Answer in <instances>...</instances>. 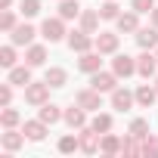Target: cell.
<instances>
[{"instance_id": "obj_1", "label": "cell", "mask_w": 158, "mask_h": 158, "mask_svg": "<svg viewBox=\"0 0 158 158\" xmlns=\"http://www.w3.org/2000/svg\"><path fill=\"white\" fill-rule=\"evenodd\" d=\"M68 47L74 50V53H87V50H93L96 47V37H90V31H71L68 34Z\"/></svg>"}, {"instance_id": "obj_2", "label": "cell", "mask_w": 158, "mask_h": 158, "mask_svg": "<svg viewBox=\"0 0 158 158\" xmlns=\"http://www.w3.org/2000/svg\"><path fill=\"white\" fill-rule=\"evenodd\" d=\"M90 87H96L99 93H112L115 87H118V74L112 71H93V77H90Z\"/></svg>"}, {"instance_id": "obj_3", "label": "cell", "mask_w": 158, "mask_h": 158, "mask_svg": "<svg viewBox=\"0 0 158 158\" xmlns=\"http://www.w3.org/2000/svg\"><path fill=\"white\" fill-rule=\"evenodd\" d=\"M77 106L87 109V112H99V109H102V93H99L96 87L81 90V93H77Z\"/></svg>"}, {"instance_id": "obj_4", "label": "cell", "mask_w": 158, "mask_h": 158, "mask_svg": "<svg viewBox=\"0 0 158 158\" xmlns=\"http://www.w3.org/2000/svg\"><path fill=\"white\" fill-rule=\"evenodd\" d=\"M62 22H65L62 16H59V19H47V22L40 25V34H44V37H47L50 44L62 40V37H65V25H62Z\"/></svg>"}, {"instance_id": "obj_5", "label": "cell", "mask_w": 158, "mask_h": 158, "mask_svg": "<svg viewBox=\"0 0 158 158\" xmlns=\"http://www.w3.org/2000/svg\"><path fill=\"white\" fill-rule=\"evenodd\" d=\"M47 96H50V84H47V81H44V84H34V81H31V84L25 87V99H28L31 106H44Z\"/></svg>"}, {"instance_id": "obj_6", "label": "cell", "mask_w": 158, "mask_h": 158, "mask_svg": "<svg viewBox=\"0 0 158 158\" xmlns=\"http://www.w3.org/2000/svg\"><path fill=\"white\" fill-rule=\"evenodd\" d=\"M133 102H136V93H130V90H124V87H115V90H112V109L127 112Z\"/></svg>"}, {"instance_id": "obj_7", "label": "cell", "mask_w": 158, "mask_h": 158, "mask_svg": "<svg viewBox=\"0 0 158 158\" xmlns=\"http://www.w3.org/2000/svg\"><path fill=\"white\" fill-rule=\"evenodd\" d=\"M99 130H93V127H81V152H87V155H93V152H99Z\"/></svg>"}, {"instance_id": "obj_8", "label": "cell", "mask_w": 158, "mask_h": 158, "mask_svg": "<svg viewBox=\"0 0 158 158\" xmlns=\"http://www.w3.org/2000/svg\"><path fill=\"white\" fill-rule=\"evenodd\" d=\"M10 40H13L16 47H28V44L34 40V28H31L28 22H22V25H16V28L10 31Z\"/></svg>"}, {"instance_id": "obj_9", "label": "cell", "mask_w": 158, "mask_h": 158, "mask_svg": "<svg viewBox=\"0 0 158 158\" xmlns=\"http://www.w3.org/2000/svg\"><path fill=\"white\" fill-rule=\"evenodd\" d=\"M112 71H115L118 77H130V74H136V59H130V56H115V59H112Z\"/></svg>"}, {"instance_id": "obj_10", "label": "cell", "mask_w": 158, "mask_h": 158, "mask_svg": "<svg viewBox=\"0 0 158 158\" xmlns=\"http://www.w3.org/2000/svg\"><path fill=\"white\" fill-rule=\"evenodd\" d=\"M155 68H158V56H152L149 50L143 56H136V74L143 77H155Z\"/></svg>"}, {"instance_id": "obj_11", "label": "cell", "mask_w": 158, "mask_h": 158, "mask_svg": "<svg viewBox=\"0 0 158 158\" xmlns=\"http://www.w3.org/2000/svg\"><path fill=\"white\" fill-rule=\"evenodd\" d=\"M10 84H13V87H28V84H31V65H28V62L10 68Z\"/></svg>"}, {"instance_id": "obj_12", "label": "cell", "mask_w": 158, "mask_h": 158, "mask_svg": "<svg viewBox=\"0 0 158 158\" xmlns=\"http://www.w3.org/2000/svg\"><path fill=\"white\" fill-rule=\"evenodd\" d=\"M102 53L96 50V53H81V59H77V65H81V71H87V74H93V71H99V65H102V59H99Z\"/></svg>"}, {"instance_id": "obj_13", "label": "cell", "mask_w": 158, "mask_h": 158, "mask_svg": "<svg viewBox=\"0 0 158 158\" xmlns=\"http://www.w3.org/2000/svg\"><path fill=\"white\" fill-rule=\"evenodd\" d=\"M25 139H28V136H25V130H22V133H16L13 127H6V133L0 136V143H3V149H6V152H16V149H22V143H25Z\"/></svg>"}, {"instance_id": "obj_14", "label": "cell", "mask_w": 158, "mask_h": 158, "mask_svg": "<svg viewBox=\"0 0 158 158\" xmlns=\"http://www.w3.org/2000/svg\"><path fill=\"white\" fill-rule=\"evenodd\" d=\"M136 44L143 50H158V31L155 28H139L136 31Z\"/></svg>"}, {"instance_id": "obj_15", "label": "cell", "mask_w": 158, "mask_h": 158, "mask_svg": "<svg viewBox=\"0 0 158 158\" xmlns=\"http://www.w3.org/2000/svg\"><path fill=\"white\" fill-rule=\"evenodd\" d=\"M96 50H99V53H115V50H118V34H112V31L96 34Z\"/></svg>"}, {"instance_id": "obj_16", "label": "cell", "mask_w": 158, "mask_h": 158, "mask_svg": "<svg viewBox=\"0 0 158 158\" xmlns=\"http://www.w3.org/2000/svg\"><path fill=\"white\" fill-rule=\"evenodd\" d=\"M22 130H25V136H28V139H34V143H40V139L47 136V124H44L40 118H37V121H25V127H22Z\"/></svg>"}, {"instance_id": "obj_17", "label": "cell", "mask_w": 158, "mask_h": 158, "mask_svg": "<svg viewBox=\"0 0 158 158\" xmlns=\"http://www.w3.org/2000/svg\"><path fill=\"white\" fill-rule=\"evenodd\" d=\"M84 112H87V109H81V106L68 109V112H65V124H68V127H77V130L87 127V115H84Z\"/></svg>"}, {"instance_id": "obj_18", "label": "cell", "mask_w": 158, "mask_h": 158, "mask_svg": "<svg viewBox=\"0 0 158 158\" xmlns=\"http://www.w3.org/2000/svg\"><path fill=\"white\" fill-rule=\"evenodd\" d=\"M136 16H139L136 10H133V13H121V16L115 19V22H118V31H127V34H130V31H139V22H136Z\"/></svg>"}, {"instance_id": "obj_19", "label": "cell", "mask_w": 158, "mask_h": 158, "mask_svg": "<svg viewBox=\"0 0 158 158\" xmlns=\"http://www.w3.org/2000/svg\"><path fill=\"white\" fill-rule=\"evenodd\" d=\"M155 99H158V90H155V87L143 84V87L136 90V102H139L143 109H152V106H155Z\"/></svg>"}, {"instance_id": "obj_20", "label": "cell", "mask_w": 158, "mask_h": 158, "mask_svg": "<svg viewBox=\"0 0 158 158\" xmlns=\"http://www.w3.org/2000/svg\"><path fill=\"white\" fill-rule=\"evenodd\" d=\"M59 118H65V115L59 112V106H53V102H44V106H40V121H44V124H56Z\"/></svg>"}, {"instance_id": "obj_21", "label": "cell", "mask_w": 158, "mask_h": 158, "mask_svg": "<svg viewBox=\"0 0 158 158\" xmlns=\"http://www.w3.org/2000/svg\"><path fill=\"white\" fill-rule=\"evenodd\" d=\"M99 152H106V155L121 152V139H118L115 133H102V139H99Z\"/></svg>"}, {"instance_id": "obj_22", "label": "cell", "mask_w": 158, "mask_h": 158, "mask_svg": "<svg viewBox=\"0 0 158 158\" xmlns=\"http://www.w3.org/2000/svg\"><path fill=\"white\" fill-rule=\"evenodd\" d=\"M99 19H102L99 13H93V10H84V13H81V28L93 34V31L99 28Z\"/></svg>"}, {"instance_id": "obj_23", "label": "cell", "mask_w": 158, "mask_h": 158, "mask_svg": "<svg viewBox=\"0 0 158 158\" xmlns=\"http://www.w3.org/2000/svg\"><path fill=\"white\" fill-rule=\"evenodd\" d=\"M25 62H28L31 68L44 65V62H47V50H44V47H28V53H25Z\"/></svg>"}, {"instance_id": "obj_24", "label": "cell", "mask_w": 158, "mask_h": 158, "mask_svg": "<svg viewBox=\"0 0 158 158\" xmlns=\"http://www.w3.org/2000/svg\"><path fill=\"white\" fill-rule=\"evenodd\" d=\"M59 16H62V19H77V16H81V3H74V0H62V3H59Z\"/></svg>"}, {"instance_id": "obj_25", "label": "cell", "mask_w": 158, "mask_h": 158, "mask_svg": "<svg viewBox=\"0 0 158 158\" xmlns=\"http://www.w3.org/2000/svg\"><path fill=\"white\" fill-rule=\"evenodd\" d=\"M44 81H47L50 87H65V71H62V68H47Z\"/></svg>"}, {"instance_id": "obj_26", "label": "cell", "mask_w": 158, "mask_h": 158, "mask_svg": "<svg viewBox=\"0 0 158 158\" xmlns=\"http://www.w3.org/2000/svg\"><path fill=\"white\" fill-rule=\"evenodd\" d=\"M93 130H99V133H109L112 130V115H106V112H96V118H93V124H90Z\"/></svg>"}, {"instance_id": "obj_27", "label": "cell", "mask_w": 158, "mask_h": 158, "mask_svg": "<svg viewBox=\"0 0 158 158\" xmlns=\"http://www.w3.org/2000/svg\"><path fill=\"white\" fill-rule=\"evenodd\" d=\"M77 149H81V136H71V133H68V136L59 139V152L68 155V152H77Z\"/></svg>"}, {"instance_id": "obj_28", "label": "cell", "mask_w": 158, "mask_h": 158, "mask_svg": "<svg viewBox=\"0 0 158 158\" xmlns=\"http://www.w3.org/2000/svg\"><path fill=\"white\" fill-rule=\"evenodd\" d=\"M130 133H133L136 139L149 136V121H146V118H133V121H130Z\"/></svg>"}, {"instance_id": "obj_29", "label": "cell", "mask_w": 158, "mask_h": 158, "mask_svg": "<svg viewBox=\"0 0 158 158\" xmlns=\"http://www.w3.org/2000/svg\"><path fill=\"white\" fill-rule=\"evenodd\" d=\"M16 44H10V47H3V50H0V65H3V68H13L16 65V50H13Z\"/></svg>"}, {"instance_id": "obj_30", "label": "cell", "mask_w": 158, "mask_h": 158, "mask_svg": "<svg viewBox=\"0 0 158 158\" xmlns=\"http://www.w3.org/2000/svg\"><path fill=\"white\" fill-rule=\"evenodd\" d=\"M0 124H3V127H16V124H19V112H16V109H10V106H3Z\"/></svg>"}, {"instance_id": "obj_31", "label": "cell", "mask_w": 158, "mask_h": 158, "mask_svg": "<svg viewBox=\"0 0 158 158\" xmlns=\"http://www.w3.org/2000/svg\"><path fill=\"white\" fill-rule=\"evenodd\" d=\"M99 16L102 19H118L121 13H118V3H115V0H106V3L99 6Z\"/></svg>"}, {"instance_id": "obj_32", "label": "cell", "mask_w": 158, "mask_h": 158, "mask_svg": "<svg viewBox=\"0 0 158 158\" xmlns=\"http://www.w3.org/2000/svg\"><path fill=\"white\" fill-rule=\"evenodd\" d=\"M40 13V0H22V16H37Z\"/></svg>"}, {"instance_id": "obj_33", "label": "cell", "mask_w": 158, "mask_h": 158, "mask_svg": "<svg viewBox=\"0 0 158 158\" xmlns=\"http://www.w3.org/2000/svg\"><path fill=\"white\" fill-rule=\"evenodd\" d=\"M143 155H158V139L155 136H143Z\"/></svg>"}, {"instance_id": "obj_34", "label": "cell", "mask_w": 158, "mask_h": 158, "mask_svg": "<svg viewBox=\"0 0 158 158\" xmlns=\"http://www.w3.org/2000/svg\"><path fill=\"white\" fill-rule=\"evenodd\" d=\"M0 28H3V31H13L16 28V16L10 10H3V16H0Z\"/></svg>"}, {"instance_id": "obj_35", "label": "cell", "mask_w": 158, "mask_h": 158, "mask_svg": "<svg viewBox=\"0 0 158 158\" xmlns=\"http://www.w3.org/2000/svg\"><path fill=\"white\" fill-rule=\"evenodd\" d=\"M133 10L136 13H152L155 10V0H133Z\"/></svg>"}, {"instance_id": "obj_36", "label": "cell", "mask_w": 158, "mask_h": 158, "mask_svg": "<svg viewBox=\"0 0 158 158\" xmlns=\"http://www.w3.org/2000/svg\"><path fill=\"white\" fill-rule=\"evenodd\" d=\"M10 99H13V84L6 81L3 87H0V106H10Z\"/></svg>"}, {"instance_id": "obj_37", "label": "cell", "mask_w": 158, "mask_h": 158, "mask_svg": "<svg viewBox=\"0 0 158 158\" xmlns=\"http://www.w3.org/2000/svg\"><path fill=\"white\" fill-rule=\"evenodd\" d=\"M152 25L158 28V10H152Z\"/></svg>"}, {"instance_id": "obj_38", "label": "cell", "mask_w": 158, "mask_h": 158, "mask_svg": "<svg viewBox=\"0 0 158 158\" xmlns=\"http://www.w3.org/2000/svg\"><path fill=\"white\" fill-rule=\"evenodd\" d=\"M10 3H13V0H0V10H10Z\"/></svg>"}, {"instance_id": "obj_39", "label": "cell", "mask_w": 158, "mask_h": 158, "mask_svg": "<svg viewBox=\"0 0 158 158\" xmlns=\"http://www.w3.org/2000/svg\"><path fill=\"white\" fill-rule=\"evenodd\" d=\"M155 90H158V81H155Z\"/></svg>"}, {"instance_id": "obj_40", "label": "cell", "mask_w": 158, "mask_h": 158, "mask_svg": "<svg viewBox=\"0 0 158 158\" xmlns=\"http://www.w3.org/2000/svg\"><path fill=\"white\" fill-rule=\"evenodd\" d=\"M155 56H158V53H155Z\"/></svg>"}]
</instances>
